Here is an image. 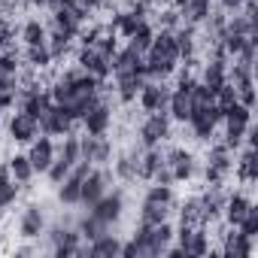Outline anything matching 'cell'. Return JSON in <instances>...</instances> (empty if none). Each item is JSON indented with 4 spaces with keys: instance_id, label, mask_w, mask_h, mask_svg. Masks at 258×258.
<instances>
[{
    "instance_id": "cell-19",
    "label": "cell",
    "mask_w": 258,
    "mask_h": 258,
    "mask_svg": "<svg viewBox=\"0 0 258 258\" xmlns=\"http://www.w3.org/2000/svg\"><path fill=\"white\" fill-rule=\"evenodd\" d=\"M43 228H46L43 210H40L37 204H31V207L22 213V222H19V234H22L25 240H34V237H40V234H43Z\"/></svg>"
},
{
    "instance_id": "cell-27",
    "label": "cell",
    "mask_w": 258,
    "mask_h": 258,
    "mask_svg": "<svg viewBox=\"0 0 258 258\" xmlns=\"http://www.w3.org/2000/svg\"><path fill=\"white\" fill-rule=\"evenodd\" d=\"M179 219H182V225H191V228L204 225V213H201V198H188V201H182V207H179Z\"/></svg>"
},
{
    "instance_id": "cell-26",
    "label": "cell",
    "mask_w": 258,
    "mask_h": 258,
    "mask_svg": "<svg viewBox=\"0 0 258 258\" xmlns=\"http://www.w3.org/2000/svg\"><path fill=\"white\" fill-rule=\"evenodd\" d=\"M58 201L61 204H79V191H82V179L76 173H67L64 182H58Z\"/></svg>"
},
{
    "instance_id": "cell-38",
    "label": "cell",
    "mask_w": 258,
    "mask_h": 258,
    "mask_svg": "<svg viewBox=\"0 0 258 258\" xmlns=\"http://www.w3.org/2000/svg\"><path fill=\"white\" fill-rule=\"evenodd\" d=\"M158 25H161L164 31H176V28L182 25V16H179V10H176V7H167V10L158 16Z\"/></svg>"
},
{
    "instance_id": "cell-24",
    "label": "cell",
    "mask_w": 258,
    "mask_h": 258,
    "mask_svg": "<svg viewBox=\"0 0 258 258\" xmlns=\"http://www.w3.org/2000/svg\"><path fill=\"white\" fill-rule=\"evenodd\" d=\"M170 207L173 204H158V201H143V210H140V222L143 225H158L170 216Z\"/></svg>"
},
{
    "instance_id": "cell-39",
    "label": "cell",
    "mask_w": 258,
    "mask_h": 258,
    "mask_svg": "<svg viewBox=\"0 0 258 258\" xmlns=\"http://www.w3.org/2000/svg\"><path fill=\"white\" fill-rule=\"evenodd\" d=\"M46 173H49V179H52V182L58 185V182H64V176L70 173V167H67V164H64L61 158H55V161L49 164V170H46Z\"/></svg>"
},
{
    "instance_id": "cell-44",
    "label": "cell",
    "mask_w": 258,
    "mask_h": 258,
    "mask_svg": "<svg viewBox=\"0 0 258 258\" xmlns=\"http://www.w3.org/2000/svg\"><path fill=\"white\" fill-rule=\"evenodd\" d=\"M31 7H46V0H28Z\"/></svg>"
},
{
    "instance_id": "cell-13",
    "label": "cell",
    "mask_w": 258,
    "mask_h": 258,
    "mask_svg": "<svg viewBox=\"0 0 258 258\" xmlns=\"http://www.w3.org/2000/svg\"><path fill=\"white\" fill-rule=\"evenodd\" d=\"M106 185H109V173L106 170H94L91 167V173L82 179V191H79V204H85V207H91L103 191H106Z\"/></svg>"
},
{
    "instance_id": "cell-31",
    "label": "cell",
    "mask_w": 258,
    "mask_h": 258,
    "mask_svg": "<svg viewBox=\"0 0 258 258\" xmlns=\"http://www.w3.org/2000/svg\"><path fill=\"white\" fill-rule=\"evenodd\" d=\"M10 176H16V182H22V185H28V182H31L34 167H31L28 155H13V158H10Z\"/></svg>"
},
{
    "instance_id": "cell-22",
    "label": "cell",
    "mask_w": 258,
    "mask_h": 258,
    "mask_svg": "<svg viewBox=\"0 0 258 258\" xmlns=\"http://www.w3.org/2000/svg\"><path fill=\"white\" fill-rule=\"evenodd\" d=\"M164 167V152L158 149V146H152V149H146V155L140 158V164H137V176L140 179H155V173Z\"/></svg>"
},
{
    "instance_id": "cell-18",
    "label": "cell",
    "mask_w": 258,
    "mask_h": 258,
    "mask_svg": "<svg viewBox=\"0 0 258 258\" xmlns=\"http://www.w3.org/2000/svg\"><path fill=\"white\" fill-rule=\"evenodd\" d=\"M249 207H252V201L246 198V195H228L225 198V207H222V216H225V222L231 225V228H237L240 222H243V216L249 213Z\"/></svg>"
},
{
    "instance_id": "cell-42",
    "label": "cell",
    "mask_w": 258,
    "mask_h": 258,
    "mask_svg": "<svg viewBox=\"0 0 258 258\" xmlns=\"http://www.w3.org/2000/svg\"><path fill=\"white\" fill-rule=\"evenodd\" d=\"M219 4H222V10H228V13H237L246 0H219Z\"/></svg>"
},
{
    "instance_id": "cell-8",
    "label": "cell",
    "mask_w": 258,
    "mask_h": 258,
    "mask_svg": "<svg viewBox=\"0 0 258 258\" xmlns=\"http://www.w3.org/2000/svg\"><path fill=\"white\" fill-rule=\"evenodd\" d=\"M37 127H40V134H46V137H64V134H70L73 118H70L58 103H52V109L37 121Z\"/></svg>"
},
{
    "instance_id": "cell-9",
    "label": "cell",
    "mask_w": 258,
    "mask_h": 258,
    "mask_svg": "<svg viewBox=\"0 0 258 258\" xmlns=\"http://www.w3.org/2000/svg\"><path fill=\"white\" fill-rule=\"evenodd\" d=\"M164 164L170 167V173H173L176 182L195 176V155L188 149H182V146H173L170 152H164Z\"/></svg>"
},
{
    "instance_id": "cell-36",
    "label": "cell",
    "mask_w": 258,
    "mask_h": 258,
    "mask_svg": "<svg viewBox=\"0 0 258 258\" xmlns=\"http://www.w3.org/2000/svg\"><path fill=\"white\" fill-rule=\"evenodd\" d=\"M234 103H237V88H234L231 82H225V85H222V88L216 91V106H219V109L225 112V109H231Z\"/></svg>"
},
{
    "instance_id": "cell-43",
    "label": "cell",
    "mask_w": 258,
    "mask_h": 258,
    "mask_svg": "<svg viewBox=\"0 0 258 258\" xmlns=\"http://www.w3.org/2000/svg\"><path fill=\"white\" fill-rule=\"evenodd\" d=\"M46 7H49V10H52V13H58V10H61V7H64V0H46Z\"/></svg>"
},
{
    "instance_id": "cell-16",
    "label": "cell",
    "mask_w": 258,
    "mask_h": 258,
    "mask_svg": "<svg viewBox=\"0 0 258 258\" xmlns=\"http://www.w3.org/2000/svg\"><path fill=\"white\" fill-rule=\"evenodd\" d=\"M252 237L240 234L237 228H231V234H225V246H222V255L225 258H249L252 255Z\"/></svg>"
},
{
    "instance_id": "cell-32",
    "label": "cell",
    "mask_w": 258,
    "mask_h": 258,
    "mask_svg": "<svg viewBox=\"0 0 258 258\" xmlns=\"http://www.w3.org/2000/svg\"><path fill=\"white\" fill-rule=\"evenodd\" d=\"M106 231H109V225H106V222H100V219H94L91 213L79 222V237H85L88 243H91V240H97V237H100V234H106Z\"/></svg>"
},
{
    "instance_id": "cell-21",
    "label": "cell",
    "mask_w": 258,
    "mask_h": 258,
    "mask_svg": "<svg viewBox=\"0 0 258 258\" xmlns=\"http://www.w3.org/2000/svg\"><path fill=\"white\" fill-rule=\"evenodd\" d=\"M191 91H182V88H173L170 91V100H167V112L170 118L176 121H188V112H191Z\"/></svg>"
},
{
    "instance_id": "cell-30",
    "label": "cell",
    "mask_w": 258,
    "mask_h": 258,
    "mask_svg": "<svg viewBox=\"0 0 258 258\" xmlns=\"http://www.w3.org/2000/svg\"><path fill=\"white\" fill-rule=\"evenodd\" d=\"M188 97H191V112H195V109H210V106L216 103V94H213L201 79L195 82V88H191V94H188ZM191 112H188V115H191Z\"/></svg>"
},
{
    "instance_id": "cell-10",
    "label": "cell",
    "mask_w": 258,
    "mask_h": 258,
    "mask_svg": "<svg viewBox=\"0 0 258 258\" xmlns=\"http://www.w3.org/2000/svg\"><path fill=\"white\" fill-rule=\"evenodd\" d=\"M28 161H31L34 173H46L49 164L55 161V143H52V137H46V134H43V137H34V140H31Z\"/></svg>"
},
{
    "instance_id": "cell-17",
    "label": "cell",
    "mask_w": 258,
    "mask_h": 258,
    "mask_svg": "<svg viewBox=\"0 0 258 258\" xmlns=\"http://www.w3.org/2000/svg\"><path fill=\"white\" fill-rule=\"evenodd\" d=\"M201 82L216 94L225 82H228V61H219V58H210L204 64V73H201Z\"/></svg>"
},
{
    "instance_id": "cell-34",
    "label": "cell",
    "mask_w": 258,
    "mask_h": 258,
    "mask_svg": "<svg viewBox=\"0 0 258 258\" xmlns=\"http://www.w3.org/2000/svg\"><path fill=\"white\" fill-rule=\"evenodd\" d=\"M52 61H55V58H52V52H49L46 43H40V46H28V64H31L34 70H46Z\"/></svg>"
},
{
    "instance_id": "cell-41",
    "label": "cell",
    "mask_w": 258,
    "mask_h": 258,
    "mask_svg": "<svg viewBox=\"0 0 258 258\" xmlns=\"http://www.w3.org/2000/svg\"><path fill=\"white\" fill-rule=\"evenodd\" d=\"M106 4H109V0H79V7H85L88 13H91V10H103Z\"/></svg>"
},
{
    "instance_id": "cell-5",
    "label": "cell",
    "mask_w": 258,
    "mask_h": 258,
    "mask_svg": "<svg viewBox=\"0 0 258 258\" xmlns=\"http://www.w3.org/2000/svg\"><path fill=\"white\" fill-rule=\"evenodd\" d=\"M137 100H140L143 112H164V109H167V100H170V88H167L161 79H152V82H146V85L140 88Z\"/></svg>"
},
{
    "instance_id": "cell-12",
    "label": "cell",
    "mask_w": 258,
    "mask_h": 258,
    "mask_svg": "<svg viewBox=\"0 0 258 258\" xmlns=\"http://www.w3.org/2000/svg\"><path fill=\"white\" fill-rule=\"evenodd\" d=\"M115 76V91H118V100L121 103H134L140 88L146 85V79L137 73V70H124V73H112Z\"/></svg>"
},
{
    "instance_id": "cell-1",
    "label": "cell",
    "mask_w": 258,
    "mask_h": 258,
    "mask_svg": "<svg viewBox=\"0 0 258 258\" xmlns=\"http://www.w3.org/2000/svg\"><path fill=\"white\" fill-rule=\"evenodd\" d=\"M231 170H234V155H231V149H228L225 143L210 146V152H207V170H204L207 185H222Z\"/></svg>"
},
{
    "instance_id": "cell-7",
    "label": "cell",
    "mask_w": 258,
    "mask_h": 258,
    "mask_svg": "<svg viewBox=\"0 0 258 258\" xmlns=\"http://www.w3.org/2000/svg\"><path fill=\"white\" fill-rule=\"evenodd\" d=\"M121 210H124V198H121V191H112V195L103 191V195L91 204V216L100 219V222H106V225L118 222V219H121Z\"/></svg>"
},
{
    "instance_id": "cell-2",
    "label": "cell",
    "mask_w": 258,
    "mask_h": 258,
    "mask_svg": "<svg viewBox=\"0 0 258 258\" xmlns=\"http://www.w3.org/2000/svg\"><path fill=\"white\" fill-rule=\"evenodd\" d=\"M222 109L213 103L210 109H195L191 115H188V124H191V134H195V140H201V143H210V137L216 134V124L222 121Z\"/></svg>"
},
{
    "instance_id": "cell-25",
    "label": "cell",
    "mask_w": 258,
    "mask_h": 258,
    "mask_svg": "<svg viewBox=\"0 0 258 258\" xmlns=\"http://www.w3.org/2000/svg\"><path fill=\"white\" fill-rule=\"evenodd\" d=\"M16 198H19V185L13 182L10 167H4V170H0V213H4L7 207H13Z\"/></svg>"
},
{
    "instance_id": "cell-20",
    "label": "cell",
    "mask_w": 258,
    "mask_h": 258,
    "mask_svg": "<svg viewBox=\"0 0 258 258\" xmlns=\"http://www.w3.org/2000/svg\"><path fill=\"white\" fill-rule=\"evenodd\" d=\"M234 167H237V179H240L243 185H252V182L258 179V158H255V149L246 146V152L240 155V161H234Z\"/></svg>"
},
{
    "instance_id": "cell-28",
    "label": "cell",
    "mask_w": 258,
    "mask_h": 258,
    "mask_svg": "<svg viewBox=\"0 0 258 258\" xmlns=\"http://www.w3.org/2000/svg\"><path fill=\"white\" fill-rule=\"evenodd\" d=\"M137 164H140V155L121 152V155L115 158V173H118V179H137Z\"/></svg>"
},
{
    "instance_id": "cell-11",
    "label": "cell",
    "mask_w": 258,
    "mask_h": 258,
    "mask_svg": "<svg viewBox=\"0 0 258 258\" xmlns=\"http://www.w3.org/2000/svg\"><path fill=\"white\" fill-rule=\"evenodd\" d=\"M82 124H85V134H106L109 124H112V109H109V103L100 97V100L82 115Z\"/></svg>"
},
{
    "instance_id": "cell-14",
    "label": "cell",
    "mask_w": 258,
    "mask_h": 258,
    "mask_svg": "<svg viewBox=\"0 0 258 258\" xmlns=\"http://www.w3.org/2000/svg\"><path fill=\"white\" fill-rule=\"evenodd\" d=\"M37 134H40L37 118H34V115H28L25 109H22V112H16V115L10 118V137H13L16 143H31Z\"/></svg>"
},
{
    "instance_id": "cell-15",
    "label": "cell",
    "mask_w": 258,
    "mask_h": 258,
    "mask_svg": "<svg viewBox=\"0 0 258 258\" xmlns=\"http://www.w3.org/2000/svg\"><path fill=\"white\" fill-rule=\"evenodd\" d=\"M79 231H70V228H55L52 231V243H55V255L58 258H70V255H79Z\"/></svg>"
},
{
    "instance_id": "cell-29",
    "label": "cell",
    "mask_w": 258,
    "mask_h": 258,
    "mask_svg": "<svg viewBox=\"0 0 258 258\" xmlns=\"http://www.w3.org/2000/svg\"><path fill=\"white\" fill-rule=\"evenodd\" d=\"M152 37H155V31H152V25L149 22H140L137 25V31L127 37V46H134L140 55H146V49H149V43H152Z\"/></svg>"
},
{
    "instance_id": "cell-4",
    "label": "cell",
    "mask_w": 258,
    "mask_h": 258,
    "mask_svg": "<svg viewBox=\"0 0 258 258\" xmlns=\"http://www.w3.org/2000/svg\"><path fill=\"white\" fill-rule=\"evenodd\" d=\"M79 158L91 161V164H109L112 158V143L103 134H85L79 140Z\"/></svg>"
},
{
    "instance_id": "cell-3",
    "label": "cell",
    "mask_w": 258,
    "mask_h": 258,
    "mask_svg": "<svg viewBox=\"0 0 258 258\" xmlns=\"http://www.w3.org/2000/svg\"><path fill=\"white\" fill-rule=\"evenodd\" d=\"M167 137H170V121H167V115L164 112H149L146 121L140 124V143L146 149H152V146H161Z\"/></svg>"
},
{
    "instance_id": "cell-40",
    "label": "cell",
    "mask_w": 258,
    "mask_h": 258,
    "mask_svg": "<svg viewBox=\"0 0 258 258\" xmlns=\"http://www.w3.org/2000/svg\"><path fill=\"white\" fill-rule=\"evenodd\" d=\"M118 255H124V258H137L140 249H137V243L131 240V243H121V252H118Z\"/></svg>"
},
{
    "instance_id": "cell-35",
    "label": "cell",
    "mask_w": 258,
    "mask_h": 258,
    "mask_svg": "<svg viewBox=\"0 0 258 258\" xmlns=\"http://www.w3.org/2000/svg\"><path fill=\"white\" fill-rule=\"evenodd\" d=\"M55 158H61L67 167H73V164L79 161V137L64 134V143H61V149H58V155H55Z\"/></svg>"
},
{
    "instance_id": "cell-23",
    "label": "cell",
    "mask_w": 258,
    "mask_h": 258,
    "mask_svg": "<svg viewBox=\"0 0 258 258\" xmlns=\"http://www.w3.org/2000/svg\"><path fill=\"white\" fill-rule=\"evenodd\" d=\"M118 252H121V243H118L112 234H100L97 240L88 243V255H91V258H112V255H118Z\"/></svg>"
},
{
    "instance_id": "cell-37",
    "label": "cell",
    "mask_w": 258,
    "mask_h": 258,
    "mask_svg": "<svg viewBox=\"0 0 258 258\" xmlns=\"http://www.w3.org/2000/svg\"><path fill=\"white\" fill-rule=\"evenodd\" d=\"M237 231H240V234H246V237H252V240H255V234H258V207H255V204H252V207H249V213H246V216H243V222H240V225H237Z\"/></svg>"
},
{
    "instance_id": "cell-33",
    "label": "cell",
    "mask_w": 258,
    "mask_h": 258,
    "mask_svg": "<svg viewBox=\"0 0 258 258\" xmlns=\"http://www.w3.org/2000/svg\"><path fill=\"white\" fill-rule=\"evenodd\" d=\"M46 25H40L37 19H31V22H25V28H22V40H25V46H40V43H46Z\"/></svg>"
},
{
    "instance_id": "cell-6",
    "label": "cell",
    "mask_w": 258,
    "mask_h": 258,
    "mask_svg": "<svg viewBox=\"0 0 258 258\" xmlns=\"http://www.w3.org/2000/svg\"><path fill=\"white\" fill-rule=\"evenodd\" d=\"M76 64L85 70V73H91V76H97L100 82H106V76H112V67H109V58H103L94 46H82L79 49V55H76Z\"/></svg>"
}]
</instances>
